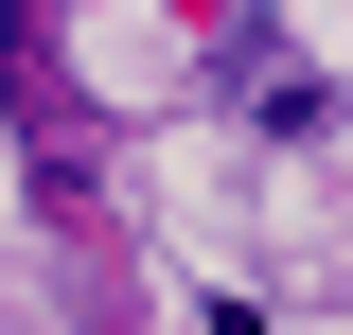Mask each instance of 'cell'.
Wrapping results in <instances>:
<instances>
[{
	"instance_id": "6da1fadb",
	"label": "cell",
	"mask_w": 353,
	"mask_h": 335,
	"mask_svg": "<svg viewBox=\"0 0 353 335\" xmlns=\"http://www.w3.org/2000/svg\"><path fill=\"white\" fill-rule=\"evenodd\" d=\"M248 124H265V141H336V124H353V88H336V71H265V88H248Z\"/></svg>"
}]
</instances>
